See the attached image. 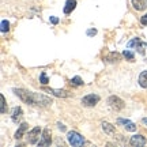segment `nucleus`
<instances>
[{"label":"nucleus","instance_id":"13","mask_svg":"<svg viewBox=\"0 0 147 147\" xmlns=\"http://www.w3.org/2000/svg\"><path fill=\"white\" fill-rule=\"evenodd\" d=\"M48 93H51V94L56 95V97H61V98H65V97H68V91H65V90H55V89H49L48 90Z\"/></svg>","mask_w":147,"mask_h":147},{"label":"nucleus","instance_id":"1","mask_svg":"<svg viewBox=\"0 0 147 147\" xmlns=\"http://www.w3.org/2000/svg\"><path fill=\"white\" fill-rule=\"evenodd\" d=\"M15 93L23 102L30 104V105H37V106H49L52 104V100L45 97L44 94L40 93H33V91H27L23 89H14Z\"/></svg>","mask_w":147,"mask_h":147},{"label":"nucleus","instance_id":"5","mask_svg":"<svg viewBox=\"0 0 147 147\" xmlns=\"http://www.w3.org/2000/svg\"><path fill=\"white\" fill-rule=\"evenodd\" d=\"M40 134H41V128H40V127L33 128L32 131L29 132V135H27V143H30V144H36V143L38 142Z\"/></svg>","mask_w":147,"mask_h":147},{"label":"nucleus","instance_id":"19","mask_svg":"<svg viewBox=\"0 0 147 147\" xmlns=\"http://www.w3.org/2000/svg\"><path fill=\"white\" fill-rule=\"evenodd\" d=\"M123 56H124L125 59H128V60H134V57H135V56H134V53L129 52V51H127V49L123 52Z\"/></svg>","mask_w":147,"mask_h":147},{"label":"nucleus","instance_id":"10","mask_svg":"<svg viewBox=\"0 0 147 147\" xmlns=\"http://www.w3.org/2000/svg\"><path fill=\"white\" fill-rule=\"evenodd\" d=\"M22 115H23V110H22V108H21V106H16V108H14V110H12L11 119H12V121H14V123H18V121L22 119Z\"/></svg>","mask_w":147,"mask_h":147},{"label":"nucleus","instance_id":"16","mask_svg":"<svg viewBox=\"0 0 147 147\" xmlns=\"http://www.w3.org/2000/svg\"><path fill=\"white\" fill-rule=\"evenodd\" d=\"M139 84L142 86L143 89H147V71H143L139 75Z\"/></svg>","mask_w":147,"mask_h":147},{"label":"nucleus","instance_id":"7","mask_svg":"<svg viewBox=\"0 0 147 147\" xmlns=\"http://www.w3.org/2000/svg\"><path fill=\"white\" fill-rule=\"evenodd\" d=\"M129 143H131V146H134V147H142L146 144V139H144V136H142V135H135V136L131 138Z\"/></svg>","mask_w":147,"mask_h":147},{"label":"nucleus","instance_id":"24","mask_svg":"<svg viewBox=\"0 0 147 147\" xmlns=\"http://www.w3.org/2000/svg\"><path fill=\"white\" fill-rule=\"evenodd\" d=\"M49 21L52 22L53 25H57V23H59V19L56 18V16H51V19H49Z\"/></svg>","mask_w":147,"mask_h":147},{"label":"nucleus","instance_id":"22","mask_svg":"<svg viewBox=\"0 0 147 147\" xmlns=\"http://www.w3.org/2000/svg\"><path fill=\"white\" fill-rule=\"evenodd\" d=\"M140 23H142L143 26H147V14H144V15L140 18Z\"/></svg>","mask_w":147,"mask_h":147},{"label":"nucleus","instance_id":"9","mask_svg":"<svg viewBox=\"0 0 147 147\" xmlns=\"http://www.w3.org/2000/svg\"><path fill=\"white\" fill-rule=\"evenodd\" d=\"M134 8L138 11H143L147 8V0H131Z\"/></svg>","mask_w":147,"mask_h":147},{"label":"nucleus","instance_id":"8","mask_svg":"<svg viewBox=\"0 0 147 147\" xmlns=\"http://www.w3.org/2000/svg\"><path fill=\"white\" fill-rule=\"evenodd\" d=\"M117 124H121L127 131H131V132L136 131V125H135L132 121H129V120H125V119H119V120H117Z\"/></svg>","mask_w":147,"mask_h":147},{"label":"nucleus","instance_id":"18","mask_svg":"<svg viewBox=\"0 0 147 147\" xmlns=\"http://www.w3.org/2000/svg\"><path fill=\"white\" fill-rule=\"evenodd\" d=\"M0 102H1V109H0V112H1V115H4L5 112H7V104H5L4 95H1V94H0Z\"/></svg>","mask_w":147,"mask_h":147},{"label":"nucleus","instance_id":"15","mask_svg":"<svg viewBox=\"0 0 147 147\" xmlns=\"http://www.w3.org/2000/svg\"><path fill=\"white\" fill-rule=\"evenodd\" d=\"M26 129H27V124L26 123H22L19 125V128H18V131L15 132V139H21L23 136V134L26 132Z\"/></svg>","mask_w":147,"mask_h":147},{"label":"nucleus","instance_id":"12","mask_svg":"<svg viewBox=\"0 0 147 147\" xmlns=\"http://www.w3.org/2000/svg\"><path fill=\"white\" fill-rule=\"evenodd\" d=\"M119 60H120V55L117 52H110L105 57V61H108V63H117Z\"/></svg>","mask_w":147,"mask_h":147},{"label":"nucleus","instance_id":"25","mask_svg":"<svg viewBox=\"0 0 147 147\" xmlns=\"http://www.w3.org/2000/svg\"><path fill=\"white\" fill-rule=\"evenodd\" d=\"M57 127H59V129H61V131H65V125H64V124H61V123H57Z\"/></svg>","mask_w":147,"mask_h":147},{"label":"nucleus","instance_id":"6","mask_svg":"<svg viewBox=\"0 0 147 147\" xmlns=\"http://www.w3.org/2000/svg\"><path fill=\"white\" fill-rule=\"evenodd\" d=\"M51 142H52V138H51V131L48 129V128H45L44 131H42V136H41V140L38 142V146H49L51 144Z\"/></svg>","mask_w":147,"mask_h":147},{"label":"nucleus","instance_id":"11","mask_svg":"<svg viewBox=\"0 0 147 147\" xmlns=\"http://www.w3.org/2000/svg\"><path fill=\"white\" fill-rule=\"evenodd\" d=\"M76 7V0H67L65 1V7H64V14H69L72 10Z\"/></svg>","mask_w":147,"mask_h":147},{"label":"nucleus","instance_id":"21","mask_svg":"<svg viewBox=\"0 0 147 147\" xmlns=\"http://www.w3.org/2000/svg\"><path fill=\"white\" fill-rule=\"evenodd\" d=\"M48 82H49V80H48L47 74H45V72H42V74H41V83H42V84H47Z\"/></svg>","mask_w":147,"mask_h":147},{"label":"nucleus","instance_id":"23","mask_svg":"<svg viewBox=\"0 0 147 147\" xmlns=\"http://www.w3.org/2000/svg\"><path fill=\"white\" fill-rule=\"evenodd\" d=\"M97 34V30L95 29H90V30H87V36H95Z\"/></svg>","mask_w":147,"mask_h":147},{"label":"nucleus","instance_id":"14","mask_svg":"<svg viewBox=\"0 0 147 147\" xmlns=\"http://www.w3.org/2000/svg\"><path fill=\"white\" fill-rule=\"evenodd\" d=\"M102 129L105 131V134H108V135H115V127L112 125V124H109V123H106V121H104L102 123Z\"/></svg>","mask_w":147,"mask_h":147},{"label":"nucleus","instance_id":"17","mask_svg":"<svg viewBox=\"0 0 147 147\" xmlns=\"http://www.w3.org/2000/svg\"><path fill=\"white\" fill-rule=\"evenodd\" d=\"M71 84H72V86H82V84H83V80H82L80 76H74V78L71 79Z\"/></svg>","mask_w":147,"mask_h":147},{"label":"nucleus","instance_id":"20","mask_svg":"<svg viewBox=\"0 0 147 147\" xmlns=\"http://www.w3.org/2000/svg\"><path fill=\"white\" fill-rule=\"evenodd\" d=\"M8 29H10V23L7 21H1V32L3 33L8 32Z\"/></svg>","mask_w":147,"mask_h":147},{"label":"nucleus","instance_id":"2","mask_svg":"<svg viewBox=\"0 0 147 147\" xmlns=\"http://www.w3.org/2000/svg\"><path fill=\"white\" fill-rule=\"evenodd\" d=\"M67 139H68V143L71 146H82L84 143V138L80 134H78V132H75V131L68 132Z\"/></svg>","mask_w":147,"mask_h":147},{"label":"nucleus","instance_id":"3","mask_svg":"<svg viewBox=\"0 0 147 147\" xmlns=\"http://www.w3.org/2000/svg\"><path fill=\"white\" fill-rule=\"evenodd\" d=\"M108 104H109L110 108L113 110H116V112H120L121 109H124V101L121 100V98H119V97H116V95L109 97Z\"/></svg>","mask_w":147,"mask_h":147},{"label":"nucleus","instance_id":"4","mask_svg":"<svg viewBox=\"0 0 147 147\" xmlns=\"http://www.w3.org/2000/svg\"><path fill=\"white\" fill-rule=\"evenodd\" d=\"M98 101H100V97L95 94H89L86 95V97H83L82 98V104H83V106H95L97 104H98Z\"/></svg>","mask_w":147,"mask_h":147},{"label":"nucleus","instance_id":"26","mask_svg":"<svg viewBox=\"0 0 147 147\" xmlns=\"http://www.w3.org/2000/svg\"><path fill=\"white\" fill-rule=\"evenodd\" d=\"M142 123L144 124V125L147 127V117H144V119H142Z\"/></svg>","mask_w":147,"mask_h":147}]
</instances>
